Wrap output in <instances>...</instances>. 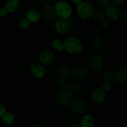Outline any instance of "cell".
Instances as JSON below:
<instances>
[{
	"mask_svg": "<svg viewBox=\"0 0 127 127\" xmlns=\"http://www.w3.org/2000/svg\"><path fill=\"white\" fill-rule=\"evenodd\" d=\"M101 58L103 59V60H107V58H108V53H107V52H103V53H102V54H101L100 55Z\"/></svg>",
	"mask_w": 127,
	"mask_h": 127,
	"instance_id": "d6a6232c",
	"label": "cell"
},
{
	"mask_svg": "<svg viewBox=\"0 0 127 127\" xmlns=\"http://www.w3.org/2000/svg\"><path fill=\"white\" fill-rule=\"evenodd\" d=\"M70 109L76 115H82L87 110V105L85 101L82 99H73L69 105Z\"/></svg>",
	"mask_w": 127,
	"mask_h": 127,
	"instance_id": "5b68a950",
	"label": "cell"
},
{
	"mask_svg": "<svg viewBox=\"0 0 127 127\" xmlns=\"http://www.w3.org/2000/svg\"><path fill=\"white\" fill-rule=\"evenodd\" d=\"M6 113V110H5V107L2 105L1 104H0V119L2 117L4 114Z\"/></svg>",
	"mask_w": 127,
	"mask_h": 127,
	"instance_id": "4dcf8cb0",
	"label": "cell"
},
{
	"mask_svg": "<svg viewBox=\"0 0 127 127\" xmlns=\"http://www.w3.org/2000/svg\"><path fill=\"white\" fill-rule=\"evenodd\" d=\"M77 12L78 16L82 19L87 21L92 17L94 12V9L92 4L85 1L77 6Z\"/></svg>",
	"mask_w": 127,
	"mask_h": 127,
	"instance_id": "3957f363",
	"label": "cell"
},
{
	"mask_svg": "<svg viewBox=\"0 0 127 127\" xmlns=\"http://www.w3.org/2000/svg\"><path fill=\"white\" fill-rule=\"evenodd\" d=\"M114 80L117 83H122L127 80V69L120 68L117 69L114 74Z\"/></svg>",
	"mask_w": 127,
	"mask_h": 127,
	"instance_id": "5bb4252c",
	"label": "cell"
},
{
	"mask_svg": "<svg viewBox=\"0 0 127 127\" xmlns=\"http://www.w3.org/2000/svg\"><path fill=\"white\" fill-rule=\"evenodd\" d=\"M18 26L22 29H26L30 26V22L26 18H22L18 22Z\"/></svg>",
	"mask_w": 127,
	"mask_h": 127,
	"instance_id": "d4e9b609",
	"label": "cell"
},
{
	"mask_svg": "<svg viewBox=\"0 0 127 127\" xmlns=\"http://www.w3.org/2000/svg\"><path fill=\"white\" fill-rule=\"evenodd\" d=\"M125 2V1H124V0H112L111 1V2L114 5V6H116V7L122 6Z\"/></svg>",
	"mask_w": 127,
	"mask_h": 127,
	"instance_id": "f1b7e54d",
	"label": "cell"
},
{
	"mask_svg": "<svg viewBox=\"0 0 127 127\" xmlns=\"http://www.w3.org/2000/svg\"><path fill=\"white\" fill-rule=\"evenodd\" d=\"M55 99L61 105H70L73 100V95L72 92L68 89H61L56 94Z\"/></svg>",
	"mask_w": 127,
	"mask_h": 127,
	"instance_id": "277c9868",
	"label": "cell"
},
{
	"mask_svg": "<svg viewBox=\"0 0 127 127\" xmlns=\"http://www.w3.org/2000/svg\"><path fill=\"white\" fill-rule=\"evenodd\" d=\"M69 84L70 83L68 79L64 77H58L56 80V84L61 89H68Z\"/></svg>",
	"mask_w": 127,
	"mask_h": 127,
	"instance_id": "ac0fdd59",
	"label": "cell"
},
{
	"mask_svg": "<svg viewBox=\"0 0 127 127\" xmlns=\"http://www.w3.org/2000/svg\"><path fill=\"white\" fill-rule=\"evenodd\" d=\"M2 121L6 125H11L14 121V116L11 113H5L2 117Z\"/></svg>",
	"mask_w": 127,
	"mask_h": 127,
	"instance_id": "603a6c76",
	"label": "cell"
},
{
	"mask_svg": "<svg viewBox=\"0 0 127 127\" xmlns=\"http://www.w3.org/2000/svg\"><path fill=\"white\" fill-rule=\"evenodd\" d=\"M102 90H103L105 93L106 92H108L109 91L111 90L112 89V85H111L110 83H108V82H104L103 83V84L101 86V88Z\"/></svg>",
	"mask_w": 127,
	"mask_h": 127,
	"instance_id": "484cf974",
	"label": "cell"
},
{
	"mask_svg": "<svg viewBox=\"0 0 127 127\" xmlns=\"http://www.w3.org/2000/svg\"><path fill=\"white\" fill-rule=\"evenodd\" d=\"M82 127L80 126V125H79V124H74V125H72V127Z\"/></svg>",
	"mask_w": 127,
	"mask_h": 127,
	"instance_id": "8d00e7d4",
	"label": "cell"
},
{
	"mask_svg": "<svg viewBox=\"0 0 127 127\" xmlns=\"http://www.w3.org/2000/svg\"><path fill=\"white\" fill-rule=\"evenodd\" d=\"M103 62L100 55H95L89 61V66L92 70L97 71L100 70L103 66Z\"/></svg>",
	"mask_w": 127,
	"mask_h": 127,
	"instance_id": "9c48e42d",
	"label": "cell"
},
{
	"mask_svg": "<svg viewBox=\"0 0 127 127\" xmlns=\"http://www.w3.org/2000/svg\"><path fill=\"white\" fill-rule=\"evenodd\" d=\"M72 76L77 79H83L88 76V71L85 67L77 66L72 69Z\"/></svg>",
	"mask_w": 127,
	"mask_h": 127,
	"instance_id": "30bf717a",
	"label": "cell"
},
{
	"mask_svg": "<svg viewBox=\"0 0 127 127\" xmlns=\"http://www.w3.org/2000/svg\"><path fill=\"white\" fill-rule=\"evenodd\" d=\"M71 22L68 19H61L57 21L55 26V29L59 33H65L70 30Z\"/></svg>",
	"mask_w": 127,
	"mask_h": 127,
	"instance_id": "52a82bcc",
	"label": "cell"
},
{
	"mask_svg": "<svg viewBox=\"0 0 127 127\" xmlns=\"http://www.w3.org/2000/svg\"><path fill=\"white\" fill-rule=\"evenodd\" d=\"M29 127H42V126L39 123H33Z\"/></svg>",
	"mask_w": 127,
	"mask_h": 127,
	"instance_id": "e575fe53",
	"label": "cell"
},
{
	"mask_svg": "<svg viewBox=\"0 0 127 127\" xmlns=\"http://www.w3.org/2000/svg\"><path fill=\"white\" fill-rule=\"evenodd\" d=\"M80 125L82 127H93L95 125L94 118L91 115H85L81 120Z\"/></svg>",
	"mask_w": 127,
	"mask_h": 127,
	"instance_id": "e0dca14e",
	"label": "cell"
},
{
	"mask_svg": "<svg viewBox=\"0 0 127 127\" xmlns=\"http://www.w3.org/2000/svg\"><path fill=\"white\" fill-rule=\"evenodd\" d=\"M30 71L34 77L37 78H42L45 74L44 67L38 63H33L30 66Z\"/></svg>",
	"mask_w": 127,
	"mask_h": 127,
	"instance_id": "4fadbf2b",
	"label": "cell"
},
{
	"mask_svg": "<svg viewBox=\"0 0 127 127\" xmlns=\"http://www.w3.org/2000/svg\"><path fill=\"white\" fill-rule=\"evenodd\" d=\"M100 6L102 7H107L108 8V7L111 6V1L109 0H100L98 2Z\"/></svg>",
	"mask_w": 127,
	"mask_h": 127,
	"instance_id": "4316f807",
	"label": "cell"
},
{
	"mask_svg": "<svg viewBox=\"0 0 127 127\" xmlns=\"http://www.w3.org/2000/svg\"><path fill=\"white\" fill-rule=\"evenodd\" d=\"M56 15L61 19H67L72 14V9L68 3L65 1H59L54 6Z\"/></svg>",
	"mask_w": 127,
	"mask_h": 127,
	"instance_id": "7a4b0ae2",
	"label": "cell"
},
{
	"mask_svg": "<svg viewBox=\"0 0 127 127\" xmlns=\"http://www.w3.org/2000/svg\"><path fill=\"white\" fill-rule=\"evenodd\" d=\"M122 19H123V21L127 22V11L123 12V14H122Z\"/></svg>",
	"mask_w": 127,
	"mask_h": 127,
	"instance_id": "836d02e7",
	"label": "cell"
},
{
	"mask_svg": "<svg viewBox=\"0 0 127 127\" xmlns=\"http://www.w3.org/2000/svg\"><path fill=\"white\" fill-rule=\"evenodd\" d=\"M41 13L44 19L49 22L55 19L56 17V12L54 7L49 4L42 6Z\"/></svg>",
	"mask_w": 127,
	"mask_h": 127,
	"instance_id": "8992f818",
	"label": "cell"
},
{
	"mask_svg": "<svg viewBox=\"0 0 127 127\" xmlns=\"http://www.w3.org/2000/svg\"><path fill=\"white\" fill-rule=\"evenodd\" d=\"M106 16L108 18V19L112 21H117L120 17V11L118 8L116 6H111L107 8L105 11Z\"/></svg>",
	"mask_w": 127,
	"mask_h": 127,
	"instance_id": "7c38bea8",
	"label": "cell"
},
{
	"mask_svg": "<svg viewBox=\"0 0 127 127\" xmlns=\"http://www.w3.org/2000/svg\"><path fill=\"white\" fill-rule=\"evenodd\" d=\"M20 6V1L19 0H8L6 1L5 7L8 12H15L19 9Z\"/></svg>",
	"mask_w": 127,
	"mask_h": 127,
	"instance_id": "2e32d148",
	"label": "cell"
},
{
	"mask_svg": "<svg viewBox=\"0 0 127 127\" xmlns=\"http://www.w3.org/2000/svg\"><path fill=\"white\" fill-rule=\"evenodd\" d=\"M51 47L54 50L57 51H62L64 49V43L59 39H54L51 42Z\"/></svg>",
	"mask_w": 127,
	"mask_h": 127,
	"instance_id": "44dd1931",
	"label": "cell"
},
{
	"mask_svg": "<svg viewBox=\"0 0 127 127\" xmlns=\"http://www.w3.org/2000/svg\"><path fill=\"white\" fill-rule=\"evenodd\" d=\"M64 50L70 54L78 55L82 52L83 45L78 38L73 37H69L64 43Z\"/></svg>",
	"mask_w": 127,
	"mask_h": 127,
	"instance_id": "6da1fadb",
	"label": "cell"
},
{
	"mask_svg": "<svg viewBox=\"0 0 127 127\" xmlns=\"http://www.w3.org/2000/svg\"><path fill=\"white\" fill-rule=\"evenodd\" d=\"M59 72L61 76L67 78L72 74V69L67 65H62L60 67Z\"/></svg>",
	"mask_w": 127,
	"mask_h": 127,
	"instance_id": "ffe728a7",
	"label": "cell"
},
{
	"mask_svg": "<svg viewBox=\"0 0 127 127\" xmlns=\"http://www.w3.org/2000/svg\"><path fill=\"white\" fill-rule=\"evenodd\" d=\"M83 2V1H82V0H73V3H74L75 5H77V6L79 4H80Z\"/></svg>",
	"mask_w": 127,
	"mask_h": 127,
	"instance_id": "d590c367",
	"label": "cell"
},
{
	"mask_svg": "<svg viewBox=\"0 0 127 127\" xmlns=\"http://www.w3.org/2000/svg\"><path fill=\"white\" fill-rule=\"evenodd\" d=\"M102 78L105 82L110 83L114 79V74L111 71H105L102 75Z\"/></svg>",
	"mask_w": 127,
	"mask_h": 127,
	"instance_id": "cb8c5ba5",
	"label": "cell"
},
{
	"mask_svg": "<svg viewBox=\"0 0 127 127\" xmlns=\"http://www.w3.org/2000/svg\"><path fill=\"white\" fill-rule=\"evenodd\" d=\"M54 60V56L51 52L48 50L42 51L39 55V60L44 65L51 64Z\"/></svg>",
	"mask_w": 127,
	"mask_h": 127,
	"instance_id": "8fae6325",
	"label": "cell"
},
{
	"mask_svg": "<svg viewBox=\"0 0 127 127\" xmlns=\"http://www.w3.org/2000/svg\"><path fill=\"white\" fill-rule=\"evenodd\" d=\"M100 25L102 27H103V28H108L110 26V22L107 19H105L103 21H101Z\"/></svg>",
	"mask_w": 127,
	"mask_h": 127,
	"instance_id": "f546056e",
	"label": "cell"
},
{
	"mask_svg": "<svg viewBox=\"0 0 127 127\" xmlns=\"http://www.w3.org/2000/svg\"><path fill=\"white\" fill-rule=\"evenodd\" d=\"M91 97L95 103L100 104L105 99V93L101 89H96L92 92Z\"/></svg>",
	"mask_w": 127,
	"mask_h": 127,
	"instance_id": "9a60e30c",
	"label": "cell"
},
{
	"mask_svg": "<svg viewBox=\"0 0 127 127\" xmlns=\"http://www.w3.org/2000/svg\"><path fill=\"white\" fill-rule=\"evenodd\" d=\"M50 2H51L50 0H39V2L41 5H43V6L48 4Z\"/></svg>",
	"mask_w": 127,
	"mask_h": 127,
	"instance_id": "1f68e13d",
	"label": "cell"
},
{
	"mask_svg": "<svg viewBox=\"0 0 127 127\" xmlns=\"http://www.w3.org/2000/svg\"><path fill=\"white\" fill-rule=\"evenodd\" d=\"M93 17L97 21H102L103 19H105L106 14L105 12L103 11L102 9H97L94 10V12L93 14Z\"/></svg>",
	"mask_w": 127,
	"mask_h": 127,
	"instance_id": "7402d4cb",
	"label": "cell"
},
{
	"mask_svg": "<svg viewBox=\"0 0 127 127\" xmlns=\"http://www.w3.org/2000/svg\"><path fill=\"white\" fill-rule=\"evenodd\" d=\"M8 14V11L5 7H2L0 8V17H6Z\"/></svg>",
	"mask_w": 127,
	"mask_h": 127,
	"instance_id": "83f0119b",
	"label": "cell"
},
{
	"mask_svg": "<svg viewBox=\"0 0 127 127\" xmlns=\"http://www.w3.org/2000/svg\"><path fill=\"white\" fill-rule=\"evenodd\" d=\"M103 43H104V39L100 35L95 36L92 39V47L96 49H99L102 48L103 45Z\"/></svg>",
	"mask_w": 127,
	"mask_h": 127,
	"instance_id": "d6986e66",
	"label": "cell"
},
{
	"mask_svg": "<svg viewBox=\"0 0 127 127\" xmlns=\"http://www.w3.org/2000/svg\"><path fill=\"white\" fill-rule=\"evenodd\" d=\"M41 13L39 10L36 7H31L29 9L26 13V18L30 23H34L40 19Z\"/></svg>",
	"mask_w": 127,
	"mask_h": 127,
	"instance_id": "ba28073f",
	"label": "cell"
}]
</instances>
